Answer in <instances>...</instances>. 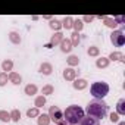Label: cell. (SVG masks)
I'll return each instance as SVG.
<instances>
[{
	"mask_svg": "<svg viewBox=\"0 0 125 125\" xmlns=\"http://www.w3.org/2000/svg\"><path fill=\"white\" fill-rule=\"evenodd\" d=\"M87 116H91V118H96V119H103L106 115H107V104L103 102V100H91L88 104H87Z\"/></svg>",
	"mask_w": 125,
	"mask_h": 125,
	"instance_id": "1",
	"label": "cell"
},
{
	"mask_svg": "<svg viewBox=\"0 0 125 125\" xmlns=\"http://www.w3.org/2000/svg\"><path fill=\"white\" fill-rule=\"evenodd\" d=\"M84 116H85L84 115V110L80 106H77V104L68 106L65 109V112H63V119H65V122L68 125H78Z\"/></svg>",
	"mask_w": 125,
	"mask_h": 125,
	"instance_id": "2",
	"label": "cell"
},
{
	"mask_svg": "<svg viewBox=\"0 0 125 125\" xmlns=\"http://www.w3.org/2000/svg\"><path fill=\"white\" fill-rule=\"evenodd\" d=\"M109 84L107 83H103V81H97L94 84H91L90 87V91H91V96L97 100H103L107 94H109Z\"/></svg>",
	"mask_w": 125,
	"mask_h": 125,
	"instance_id": "3",
	"label": "cell"
},
{
	"mask_svg": "<svg viewBox=\"0 0 125 125\" xmlns=\"http://www.w3.org/2000/svg\"><path fill=\"white\" fill-rule=\"evenodd\" d=\"M49 118H50V121H53V122H56V125H68L66 122H65V119H63V112H62L57 106H50V109H49Z\"/></svg>",
	"mask_w": 125,
	"mask_h": 125,
	"instance_id": "4",
	"label": "cell"
},
{
	"mask_svg": "<svg viewBox=\"0 0 125 125\" xmlns=\"http://www.w3.org/2000/svg\"><path fill=\"white\" fill-rule=\"evenodd\" d=\"M110 41L115 47H122L125 44V34L122 30H113V32L110 34Z\"/></svg>",
	"mask_w": 125,
	"mask_h": 125,
	"instance_id": "5",
	"label": "cell"
},
{
	"mask_svg": "<svg viewBox=\"0 0 125 125\" xmlns=\"http://www.w3.org/2000/svg\"><path fill=\"white\" fill-rule=\"evenodd\" d=\"M62 77H63L66 81H74L77 78V71L74 68H65L63 72H62Z\"/></svg>",
	"mask_w": 125,
	"mask_h": 125,
	"instance_id": "6",
	"label": "cell"
},
{
	"mask_svg": "<svg viewBox=\"0 0 125 125\" xmlns=\"http://www.w3.org/2000/svg\"><path fill=\"white\" fill-rule=\"evenodd\" d=\"M87 85H88V83H87V80H84V78H75L74 80V83H72V87L75 88V90H85L87 88Z\"/></svg>",
	"mask_w": 125,
	"mask_h": 125,
	"instance_id": "7",
	"label": "cell"
},
{
	"mask_svg": "<svg viewBox=\"0 0 125 125\" xmlns=\"http://www.w3.org/2000/svg\"><path fill=\"white\" fill-rule=\"evenodd\" d=\"M60 52H63V53H71V50L74 49L72 47V44H71V41H69V38H63L60 41Z\"/></svg>",
	"mask_w": 125,
	"mask_h": 125,
	"instance_id": "8",
	"label": "cell"
},
{
	"mask_svg": "<svg viewBox=\"0 0 125 125\" xmlns=\"http://www.w3.org/2000/svg\"><path fill=\"white\" fill-rule=\"evenodd\" d=\"M62 40H63V34H62V32L59 31V32H54V34L52 35V38H50V43H49V44L53 47V46L60 44V41H62Z\"/></svg>",
	"mask_w": 125,
	"mask_h": 125,
	"instance_id": "9",
	"label": "cell"
},
{
	"mask_svg": "<svg viewBox=\"0 0 125 125\" xmlns=\"http://www.w3.org/2000/svg\"><path fill=\"white\" fill-rule=\"evenodd\" d=\"M40 72L43 75H50L53 72V66L52 63H49V62H43V63L40 65Z\"/></svg>",
	"mask_w": 125,
	"mask_h": 125,
	"instance_id": "10",
	"label": "cell"
},
{
	"mask_svg": "<svg viewBox=\"0 0 125 125\" xmlns=\"http://www.w3.org/2000/svg\"><path fill=\"white\" fill-rule=\"evenodd\" d=\"M9 81L12 83V84H15V85H19L21 83H22V77L18 74V72H9Z\"/></svg>",
	"mask_w": 125,
	"mask_h": 125,
	"instance_id": "11",
	"label": "cell"
},
{
	"mask_svg": "<svg viewBox=\"0 0 125 125\" xmlns=\"http://www.w3.org/2000/svg\"><path fill=\"white\" fill-rule=\"evenodd\" d=\"M80 125H100L99 119L96 118H91V116H84L80 122Z\"/></svg>",
	"mask_w": 125,
	"mask_h": 125,
	"instance_id": "12",
	"label": "cell"
},
{
	"mask_svg": "<svg viewBox=\"0 0 125 125\" xmlns=\"http://www.w3.org/2000/svg\"><path fill=\"white\" fill-rule=\"evenodd\" d=\"M109 63H110V60L107 59V57H99L97 60H96V66L99 68V69H103V68H107L109 66Z\"/></svg>",
	"mask_w": 125,
	"mask_h": 125,
	"instance_id": "13",
	"label": "cell"
},
{
	"mask_svg": "<svg viewBox=\"0 0 125 125\" xmlns=\"http://www.w3.org/2000/svg\"><path fill=\"white\" fill-rule=\"evenodd\" d=\"M12 69H13V62L10 59H6L2 62V71H5V74L12 72Z\"/></svg>",
	"mask_w": 125,
	"mask_h": 125,
	"instance_id": "14",
	"label": "cell"
},
{
	"mask_svg": "<svg viewBox=\"0 0 125 125\" xmlns=\"http://www.w3.org/2000/svg\"><path fill=\"white\" fill-rule=\"evenodd\" d=\"M50 122H52V121H50V118H49L47 113H43V115L40 113V115L37 116V124H38V125H50Z\"/></svg>",
	"mask_w": 125,
	"mask_h": 125,
	"instance_id": "15",
	"label": "cell"
},
{
	"mask_svg": "<svg viewBox=\"0 0 125 125\" xmlns=\"http://www.w3.org/2000/svg\"><path fill=\"white\" fill-rule=\"evenodd\" d=\"M66 63L69 65V68L78 66V65H80V57H78V56H75V54H71V56L66 59Z\"/></svg>",
	"mask_w": 125,
	"mask_h": 125,
	"instance_id": "16",
	"label": "cell"
},
{
	"mask_svg": "<svg viewBox=\"0 0 125 125\" xmlns=\"http://www.w3.org/2000/svg\"><path fill=\"white\" fill-rule=\"evenodd\" d=\"M109 60H113V62H116V60H121V62H125V57H124V54L121 53V52H112L110 54H109V57H107Z\"/></svg>",
	"mask_w": 125,
	"mask_h": 125,
	"instance_id": "17",
	"label": "cell"
},
{
	"mask_svg": "<svg viewBox=\"0 0 125 125\" xmlns=\"http://www.w3.org/2000/svg\"><path fill=\"white\" fill-rule=\"evenodd\" d=\"M24 91H25V94H27V96H34V94H37L38 88H37V85H35V84H28V85H25Z\"/></svg>",
	"mask_w": 125,
	"mask_h": 125,
	"instance_id": "18",
	"label": "cell"
},
{
	"mask_svg": "<svg viewBox=\"0 0 125 125\" xmlns=\"http://www.w3.org/2000/svg\"><path fill=\"white\" fill-rule=\"evenodd\" d=\"M9 40H10L13 44H21V41H22L21 35H19L16 31H10V32H9Z\"/></svg>",
	"mask_w": 125,
	"mask_h": 125,
	"instance_id": "19",
	"label": "cell"
},
{
	"mask_svg": "<svg viewBox=\"0 0 125 125\" xmlns=\"http://www.w3.org/2000/svg\"><path fill=\"white\" fill-rule=\"evenodd\" d=\"M69 41H71V44H72V47H77L78 44H80V41H81V38H80V32H72L71 34V38H69Z\"/></svg>",
	"mask_w": 125,
	"mask_h": 125,
	"instance_id": "20",
	"label": "cell"
},
{
	"mask_svg": "<svg viewBox=\"0 0 125 125\" xmlns=\"http://www.w3.org/2000/svg\"><path fill=\"white\" fill-rule=\"evenodd\" d=\"M72 24H74V19L71 16H65L63 21H62V28H65V30H71L72 28Z\"/></svg>",
	"mask_w": 125,
	"mask_h": 125,
	"instance_id": "21",
	"label": "cell"
},
{
	"mask_svg": "<svg viewBox=\"0 0 125 125\" xmlns=\"http://www.w3.org/2000/svg\"><path fill=\"white\" fill-rule=\"evenodd\" d=\"M116 113L118 115H125V100L124 99H121L116 103Z\"/></svg>",
	"mask_w": 125,
	"mask_h": 125,
	"instance_id": "22",
	"label": "cell"
},
{
	"mask_svg": "<svg viewBox=\"0 0 125 125\" xmlns=\"http://www.w3.org/2000/svg\"><path fill=\"white\" fill-rule=\"evenodd\" d=\"M87 53H88V56L99 57V54H100V49H99V47H96V46H90V47L87 49Z\"/></svg>",
	"mask_w": 125,
	"mask_h": 125,
	"instance_id": "23",
	"label": "cell"
},
{
	"mask_svg": "<svg viewBox=\"0 0 125 125\" xmlns=\"http://www.w3.org/2000/svg\"><path fill=\"white\" fill-rule=\"evenodd\" d=\"M49 27H50L52 30H54L56 32H59V30L62 28V22H60V21H57V19H52V21H50V24H49Z\"/></svg>",
	"mask_w": 125,
	"mask_h": 125,
	"instance_id": "24",
	"label": "cell"
},
{
	"mask_svg": "<svg viewBox=\"0 0 125 125\" xmlns=\"http://www.w3.org/2000/svg\"><path fill=\"white\" fill-rule=\"evenodd\" d=\"M53 91H54V88H53V85H50V84H47V85H44L43 88H41V96H50V94H53Z\"/></svg>",
	"mask_w": 125,
	"mask_h": 125,
	"instance_id": "25",
	"label": "cell"
},
{
	"mask_svg": "<svg viewBox=\"0 0 125 125\" xmlns=\"http://www.w3.org/2000/svg\"><path fill=\"white\" fill-rule=\"evenodd\" d=\"M34 107H37V109H40V107H43L44 104H46V97L44 96H37L35 97V102H34Z\"/></svg>",
	"mask_w": 125,
	"mask_h": 125,
	"instance_id": "26",
	"label": "cell"
},
{
	"mask_svg": "<svg viewBox=\"0 0 125 125\" xmlns=\"http://www.w3.org/2000/svg\"><path fill=\"white\" fill-rule=\"evenodd\" d=\"M72 28L75 30V32H80V31L84 28V22H83L81 19H75L74 24H72Z\"/></svg>",
	"mask_w": 125,
	"mask_h": 125,
	"instance_id": "27",
	"label": "cell"
},
{
	"mask_svg": "<svg viewBox=\"0 0 125 125\" xmlns=\"http://www.w3.org/2000/svg\"><path fill=\"white\" fill-rule=\"evenodd\" d=\"M9 115H10V121H13V122H19V119H21V112H19L18 109H13Z\"/></svg>",
	"mask_w": 125,
	"mask_h": 125,
	"instance_id": "28",
	"label": "cell"
},
{
	"mask_svg": "<svg viewBox=\"0 0 125 125\" xmlns=\"http://www.w3.org/2000/svg\"><path fill=\"white\" fill-rule=\"evenodd\" d=\"M103 22H104V25L106 27H109V28H112V30H115L118 25L115 24V21H113V18H109V16H106L104 19H103Z\"/></svg>",
	"mask_w": 125,
	"mask_h": 125,
	"instance_id": "29",
	"label": "cell"
},
{
	"mask_svg": "<svg viewBox=\"0 0 125 125\" xmlns=\"http://www.w3.org/2000/svg\"><path fill=\"white\" fill-rule=\"evenodd\" d=\"M38 115H40V109H37V107H31V109L27 110V116L28 118H37Z\"/></svg>",
	"mask_w": 125,
	"mask_h": 125,
	"instance_id": "30",
	"label": "cell"
},
{
	"mask_svg": "<svg viewBox=\"0 0 125 125\" xmlns=\"http://www.w3.org/2000/svg\"><path fill=\"white\" fill-rule=\"evenodd\" d=\"M0 121L9 122V121H10V115H9V112H6V110H0Z\"/></svg>",
	"mask_w": 125,
	"mask_h": 125,
	"instance_id": "31",
	"label": "cell"
},
{
	"mask_svg": "<svg viewBox=\"0 0 125 125\" xmlns=\"http://www.w3.org/2000/svg\"><path fill=\"white\" fill-rule=\"evenodd\" d=\"M8 81H9V77H8V74H5V72H0V87L6 85V84H8Z\"/></svg>",
	"mask_w": 125,
	"mask_h": 125,
	"instance_id": "32",
	"label": "cell"
},
{
	"mask_svg": "<svg viewBox=\"0 0 125 125\" xmlns=\"http://www.w3.org/2000/svg\"><path fill=\"white\" fill-rule=\"evenodd\" d=\"M113 21H115V24H116V25H122V24L125 22V18H124L122 15H118V16H115V18H113Z\"/></svg>",
	"mask_w": 125,
	"mask_h": 125,
	"instance_id": "33",
	"label": "cell"
},
{
	"mask_svg": "<svg viewBox=\"0 0 125 125\" xmlns=\"http://www.w3.org/2000/svg\"><path fill=\"white\" fill-rule=\"evenodd\" d=\"M109 119H110V122H119V115L116 112H112L110 116H109Z\"/></svg>",
	"mask_w": 125,
	"mask_h": 125,
	"instance_id": "34",
	"label": "cell"
},
{
	"mask_svg": "<svg viewBox=\"0 0 125 125\" xmlns=\"http://www.w3.org/2000/svg\"><path fill=\"white\" fill-rule=\"evenodd\" d=\"M94 18H96V16H93V15H85V16H83L81 21H83V22H93Z\"/></svg>",
	"mask_w": 125,
	"mask_h": 125,
	"instance_id": "35",
	"label": "cell"
},
{
	"mask_svg": "<svg viewBox=\"0 0 125 125\" xmlns=\"http://www.w3.org/2000/svg\"><path fill=\"white\" fill-rule=\"evenodd\" d=\"M118 125H125V122H119V124H118Z\"/></svg>",
	"mask_w": 125,
	"mask_h": 125,
	"instance_id": "36",
	"label": "cell"
}]
</instances>
